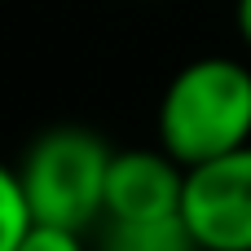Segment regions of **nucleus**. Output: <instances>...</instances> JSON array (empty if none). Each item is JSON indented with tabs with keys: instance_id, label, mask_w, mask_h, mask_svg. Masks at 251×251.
Returning <instances> with one entry per match:
<instances>
[{
	"instance_id": "1",
	"label": "nucleus",
	"mask_w": 251,
	"mask_h": 251,
	"mask_svg": "<svg viewBox=\"0 0 251 251\" xmlns=\"http://www.w3.org/2000/svg\"><path fill=\"white\" fill-rule=\"evenodd\" d=\"M159 146L181 168L251 146V71L234 57L185 62L159 101Z\"/></svg>"
},
{
	"instance_id": "2",
	"label": "nucleus",
	"mask_w": 251,
	"mask_h": 251,
	"mask_svg": "<svg viewBox=\"0 0 251 251\" xmlns=\"http://www.w3.org/2000/svg\"><path fill=\"white\" fill-rule=\"evenodd\" d=\"M110 154L115 150L97 132L75 124L40 132L18 163V185H22L31 221L84 234L101 216Z\"/></svg>"
},
{
	"instance_id": "3",
	"label": "nucleus",
	"mask_w": 251,
	"mask_h": 251,
	"mask_svg": "<svg viewBox=\"0 0 251 251\" xmlns=\"http://www.w3.org/2000/svg\"><path fill=\"white\" fill-rule=\"evenodd\" d=\"M181 225L199 251H251V146L185 168Z\"/></svg>"
},
{
	"instance_id": "4",
	"label": "nucleus",
	"mask_w": 251,
	"mask_h": 251,
	"mask_svg": "<svg viewBox=\"0 0 251 251\" xmlns=\"http://www.w3.org/2000/svg\"><path fill=\"white\" fill-rule=\"evenodd\" d=\"M185 168L159 150H115L106 168V221H163L181 216Z\"/></svg>"
},
{
	"instance_id": "5",
	"label": "nucleus",
	"mask_w": 251,
	"mask_h": 251,
	"mask_svg": "<svg viewBox=\"0 0 251 251\" xmlns=\"http://www.w3.org/2000/svg\"><path fill=\"white\" fill-rule=\"evenodd\" d=\"M190 234L181 216L163 221H106L101 229V251H190Z\"/></svg>"
},
{
	"instance_id": "6",
	"label": "nucleus",
	"mask_w": 251,
	"mask_h": 251,
	"mask_svg": "<svg viewBox=\"0 0 251 251\" xmlns=\"http://www.w3.org/2000/svg\"><path fill=\"white\" fill-rule=\"evenodd\" d=\"M26 225H31V212H26V199H22V185H18V168L0 163V251L18 247Z\"/></svg>"
},
{
	"instance_id": "7",
	"label": "nucleus",
	"mask_w": 251,
	"mask_h": 251,
	"mask_svg": "<svg viewBox=\"0 0 251 251\" xmlns=\"http://www.w3.org/2000/svg\"><path fill=\"white\" fill-rule=\"evenodd\" d=\"M13 251H84V238H79V229H62V225L31 221Z\"/></svg>"
},
{
	"instance_id": "8",
	"label": "nucleus",
	"mask_w": 251,
	"mask_h": 251,
	"mask_svg": "<svg viewBox=\"0 0 251 251\" xmlns=\"http://www.w3.org/2000/svg\"><path fill=\"white\" fill-rule=\"evenodd\" d=\"M234 26H238V40L251 49V0H238L234 4Z\"/></svg>"
},
{
	"instance_id": "9",
	"label": "nucleus",
	"mask_w": 251,
	"mask_h": 251,
	"mask_svg": "<svg viewBox=\"0 0 251 251\" xmlns=\"http://www.w3.org/2000/svg\"><path fill=\"white\" fill-rule=\"evenodd\" d=\"M190 251H199V247H190Z\"/></svg>"
}]
</instances>
